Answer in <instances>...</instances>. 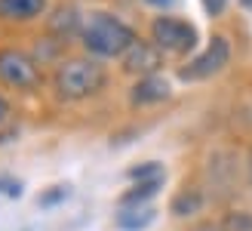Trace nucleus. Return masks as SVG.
Wrapping results in <instances>:
<instances>
[{"label":"nucleus","instance_id":"nucleus-1","mask_svg":"<svg viewBox=\"0 0 252 231\" xmlns=\"http://www.w3.org/2000/svg\"><path fill=\"white\" fill-rule=\"evenodd\" d=\"M80 40L93 59H123L138 34L111 12H93L80 28Z\"/></svg>","mask_w":252,"mask_h":231},{"label":"nucleus","instance_id":"nucleus-15","mask_svg":"<svg viewBox=\"0 0 252 231\" xmlns=\"http://www.w3.org/2000/svg\"><path fill=\"white\" fill-rule=\"evenodd\" d=\"M148 6H154V9H169V6H175L179 0H145Z\"/></svg>","mask_w":252,"mask_h":231},{"label":"nucleus","instance_id":"nucleus-9","mask_svg":"<svg viewBox=\"0 0 252 231\" xmlns=\"http://www.w3.org/2000/svg\"><path fill=\"white\" fill-rule=\"evenodd\" d=\"M160 182H163V179H151V182H135V185H132V188L120 197V203H123V207H138V203H145L148 197H154V194H157Z\"/></svg>","mask_w":252,"mask_h":231},{"label":"nucleus","instance_id":"nucleus-16","mask_svg":"<svg viewBox=\"0 0 252 231\" xmlns=\"http://www.w3.org/2000/svg\"><path fill=\"white\" fill-rule=\"evenodd\" d=\"M9 120V102L0 96V123H6Z\"/></svg>","mask_w":252,"mask_h":231},{"label":"nucleus","instance_id":"nucleus-6","mask_svg":"<svg viewBox=\"0 0 252 231\" xmlns=\"http://www.w3.org/2000/svg\"><path fill=\"white\" fill-rule=\"evenodd\" d=\"M163 65V53L151 40H135L129 46V53L123 56V71L138 74V77H154Z\"/></svg>","mask_w":252,"mask_h":231},{"label":"nucleus","instance_id":"nucleus-10","mask_svg":"<svg viewBox=\"0 0 252 231\" xmlns=\"http://www.w3.org/2000/svg\"><path fill=\"white\" fill-rule=\"evenodd\" d=\"M151 219H154V210H123L120 213V228L123 231H142V228H148L151 225Z\"/></svg>","mask_w":252,"mask_h":231},{"label":"nucleus","instance_id":"nucleus-11","mask_svg":"<svg viewBox=\"0 0 252 231\" xmlns=\"http://www.w3.org/2000/svg\"><path fill=\"white\" fill-rule=\"evenodd\" d=\"M200 207H203V197H200L197 191H182V194L172 200V213L175 216H194Z\"/></svg>","mask_w":252,"mask_h":231},{"label":"nucleus","instance_id":"nucleus-2","mask_svg":"<svg viewBox=\"0 0 252 231\" xmlns=\"http://www.w3.org/2000/svg\"><path fill=\"white\" fill-rule=\"evenodd\" d=\"M105 83H108V71L98 59H65L56 65L53 74L56 96L65 102L93 99L105 89Z\"/></svg>","mask_w":252,"mask_h":231},{"label":"nucleus","instance_id":"nucleus-8","mask_svg":"<svg viewBox=\"0 0 252 231\" xmlns=\"http://www.w3.org/2000/svg\"><path fill=\"white\" fill-rule=\"evenodd\" d=\"M46 12V0H0V19L6 22H31Z\"/></svg>","mask_w":252,"mask_h":231},{"label":"nucleus","instance_id":"nucleus-7","mask_svg":"<svg viewBox=\"0 0 252 231\" xmlns=\"http://www.w3.org/2000/svg\"><path fill=\"white\" fill-rule=\"evenodd\" d=\"M169 99V83L163 77H138V83L132 86L129 102L132 105H157V102Z\"/></svg>","mask_w":252,"mask_h":231},{"label":"nucleus","instance_id":"nucleus-12","mask_svg":"<svg viewBox=\"0 0 252 231\" xmlns=\"http://www.w3.org/2000/svg\"><path fill=\"white\" fill-rule=\"evenodd\" d=\"M129 179L135 182H151V179H163V166L160 163H145V166H132Z\"/></svg>","mask_w":252,"mask_h":231},{"label":"nucleus","instance_id":"nucleus-13","mask_svg":"<svg viewBox=\"0 0 252 231\" xmlns=\"http://www.w3.org/2000/svg\"><path fill=\"white\" fill-rule=\"evenodd\" d=\"M228 228H231V231H252V216H246V213L231 216V219H228Z\"/></svg>","mask_w":252,"mask_h":231},{"label":"nucleus","instance_id":"nucleus-4","mask_svg":"<svg viewBox=\"0 0 252 231\" xmlns=\"http://www.w3.org/2000/svg\"><path fill=\"white\" fill-rule=\"evenodd\" d=\"M0 83H6L12 89H22V93H31L43 83V74L37 59L28 56L25 49L16 46H3L0 49Z\"/></svg>","mask_w":252,"mask_h":231},{"label":"nucleus","instance_id":"nucleus-3","mask_svg":"<svg viewBox=\"0 0 252 231\" xmlns=\"http://www.w3.org/2000/svg\"><path fill=\"white\" fill-rule=\"evenodd\" d=\"M151 43L160 53L185 56L197 46V28L188 19H179V16H157L151 22Z\"/></svg>","mask_w":252,"mask_h":231},{"label":"nucleus","instance_id":"nucleus-14","mask_svg":"<svg viewBox=\"0 0 252 231\" xmlns=\"http://www.w3.org/2000/svg\"><path fill=\"white\" fill-rule=\"evenodd\" d=\"M203 6H206L209 16H221L224 6H228V0H203Z\"/></svg>","mask_w":252,"mask_h":231},{"label":"nucleus","instance_id":"nucleus-17","mask_svg":"<svg viewBox=\"0 0 252 231\" xmlns=\"http://www.w3.org/2000/svg\"><path fill=\"white\" fill-rule=\"evenodd\" d=\"M240 3H243V6H246V9H252V0H240Z\"/></svg>","mask_w":252,"mask_h":231},{"label":"nucleus","instance_id":"nucleus-5","mask_svg":"<svg viewBox=\"0 0 252 231\" xmlns=\"http://www.w3.org/2000/svg\"><path fill=\"white\" fill-rule=\"evenodd\" d=\"M231 62V40L224 34H216L212 40L206 43V49L200 56H194L188 65L179 71L182 80H206V77L224 71V65Z\"/></svg>","mask_w":252,"mask_h":231}]
</instances>
